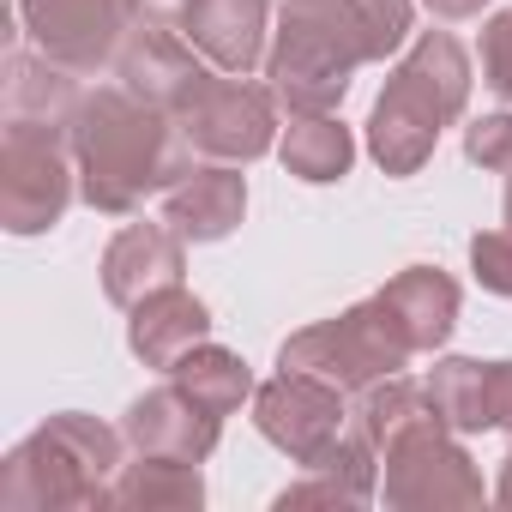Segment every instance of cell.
Segmentation results:
<instances>
[{
	"label": "cell",
	"instance_id": "obj_1",
	"mask_svg": "<svg viewBox=\"0 0 512 512\" xmlns=\"http://www.w3.org/2000/svg\"><path fill=\"white\" fill-rule=\"evenodd\" d=\"M416 0H284L272 25L266 85L284 115H332L368 61L410 49Z\"/></svg>",
	"mask_w": 512,
	"mask_h": 512
},
{
	"label": "cell",
	"instance_id": "obj_2",
	"mask_svg": "<svg viewBox=\"0 0 512 512\" xmlns=\"http://www.w3.org/2000/svg\"><path fill=\"white\" fill-rule=\"evenodd\" d=\"M67 145L79 169V199L103 217H133L151 193H169V181L193 163L181 121L133 97L121 79L79 97Z\"/></svg>",
	"mask_w": 512,
	"mask_h": 512
},
{
	"label": "cell",
	"instance_id": "obj_3",
	"mask_svg": "<svg viewBox=\"0 0 512 512\" xmlns=\"http://www.w3.org/2000/svg\"><path fill=\"white\" fill-rule=\"evenodd\" d=\"M470 103V55L452 31H422L386 73L374 109H368V157L386 175H416L440 133Z\"/></svg>",
	"mask_w": 512,
	"mask_h": 512
},
{
	"label": "cell",
	"instance_id": "obj_4",
	"mask_svg": "<svg viewBox=\"0 0 512 512\" xmlns=\"http://www.w3.org/2000/svg\"><path fill=\"white\" fill-rule=\"evenodd\" d=\"M121 452V428L85 410H55L0 464V512H97L109 506L115 470L127 464Z\"/></svg>",
	"mask_w": 512,
	"mask_h": 512
},
{
	"label": "cell",
	"instance_id": "obj_5",
	"mask_svg": "<svg viewBox=\"0 0 512 512\" xmlns=\"http://www.w3.org/2000/svg\"><path fill=\"white\" fill-rule=\"evenodd\" d=\"M410 356H416V350H410L404 332L392 326L386 302L368 296V302H356V308H344V314H332V320L302 326L296 338H284L278 368L314 374V380H326V386H338V392L356 398V392H368L374 380L404 374Z\"/></svg>",
	"mask_w": 512,
	"mask_h": 512
},
{
	"label": "cell",
	"instance_id": "obj_6",
	"mask_svg": "<svg viewBox=\"0 0 512 512\" xmlns=\"http://www.w3.org/2000/svg\"><path fill=\"white\" fill-rule=\"evenodd\" d=\"M73 193H79V169L61 127L0 121V223L13 235H43L67 217Z\"/></svg>",
	"mask_w": 512,
	"mask_h": 512
},
{
	"label": "cell",
	"instance_id": "obj_7",
	"mask_svg": "<svg viewBox=\"0 0 512 512\" xmlns=\"http://www.w3.org/2000/svg\"><path fill=\"white\" fill-rule=\"evenodd\" d=\"M380 494L398 512L482 506V470L464 452V434H452L440 416H428L380 452Z\"/></svg>",
	"mask_w": 512,
	"mask_h": 512
},
{
	"label": "cell",
	"instance_id": "obj_8",
	"mask_svg": "<svg viewBox=\"0 0 512 512\" xmlns=\"http://www.w3.org/2000/svg\"><path fill=\"white\" fill-rule=\"evenodd\" d=\"M278 97L272 85H253L247 73H211L193 103L175 115L193 157L211 163H260L266 151H278Z\"/></svg>",
	"mask_w": 512,
	"mask_h": 512
},
{
	"label": "cell",
	"instance_id": "obj_9",
	"mask_svg": "<svg viewBox=\"0 0 512 512\" xmlns=\"http://www.w3.org/2000/svg\"><path fill=\"white\" fill-rule=\"evenodd\" d=\"M151 13V0H19V19L31 49H43L49 61L85 73L115 67L127 31Z\"/></svg>",
	"mask_w": 512,
	"mask_h": 512
},
{
	"label": "cell",
	"instance_id": "obj_10",
	"mask_svg": "<svg viewBox=\"0 0 512 512\" xmlns=\"http://www.w3.org/2000/svg\"><path fill=\"white\" fill-rule=\"evenodd\" d=\"M253 428H260L290 464H314L320 452H332L350 434V392L278 368L266 386H253Z\"/></svg>",
	"mask_w": 512,
	"mask_h": 512
},
{
	"label": "cell",
	"instance_id": "obj_11",
	"mask_svg": "<svg viewBox=\"0 0 512 512\" xmlns=\"http://www.w3.org/2000/svg\"><path fill=\"white\" fill-rule=\"evenodd\" d=\"M211 73H217V67L181 37V25H175L169 13H145V19L127 31L121 55H115V79H121L133 97H145V103H157V109H169V115H181V109L193 103V91H199Z\"/></svg>",
	"mask_w": 512,
	"mask_h": 512
},
{
	"label": "cell",
	"instance_id": "obj_12",
	"mask_svg": "<svg viewBox=\"0 0 512 512\" xmlns=\"http://www.w3.org/2000/svg\"><path fill=\"white\" fill-rule=\"evenodd\" d=\"M121 434H127L133 452H163V458H193V464H205V458L217 452V440H223V416L205 410L187 386L163 380V386H151V392H139V398L127 404Z\"/></svg>",
	"mask_w": 512,
	"mask_h": 512
},
{
	"label": "cell",
	"instance_id": "obj_13",
	"mask_svg": "<svg viewBox=\"0 0 512 512\" xmlns=\"http://www.w3.org/2000/svg\"><path fill=\"white\" fill-rule=\"evenodd\" d=\"M181 37L217 67V73H253L272 55V7L266 0H187L175 13Z\"/></svg>",
	"mask_w": 512,
	"mask_h": 512
},
{
	"label": "cell",
	"instance_id": "obj_14",
	"mask_svg": "<svg viewBox=\"0 0 512 512\" xmlns=\"http://www.w3.org/2000/svg\"><path fill=\"white\" fill-rule=\"evenodd\" d=\"M241 217H247V175H241V163H211V157L187 163L169 181V193H163V223L181 241H193V247L229 241L241 229Z\"/></svg>",
	"mask_w": 512,
	"mask_h": 512
},
{
	"label": "cell",
	"instance_id": "obj_15",
	"mask_svg": "<svg viewBox=\"0 0 512 512\" xmlns=\"http://www.w3.org/2000/svg\"><path fill=\"white\" fill-rule=\"evenodd\" d=\"M187 272V241L169 223H127L103 247V296L115 308H139L157 290H175Z\"/></svg>",
	"mask_w": 512,
	"mask_h": 512
},
{
	"label": "cell",
	"instance_id": "obj_16",
	"mask_svg": "<svg viewBox=\"0 0 512 512\" xmlns=\"http://www.w3.org/2000/svg\"><path fill=\"white\" fill-rule=\"evenodd\" d=\"M79 73L49 61L43 49H7V61H0V121H19V127H73L79 115Z\"/></svg>",
	"mask_w": 512,
	"mask_h": 512
},
{
	"label": "cell",
	"instance_id": "obj_17",
	"mask_svg": "<svg viewBox=\"0 0 512 512\" xmlns=\"http://www.w3.org/2000/svg\"><path fill=\"white\" fill-rule=\"evenodd\" d=\"M380 302H386V314H392V326L404 332V344L416 350V356H434L446 338H452V326H458V284L440 272V266H404L386 290H374Z\"/></svg>",
	"mask_w": 512,
	"mask_h": 512
},
{
	"label": "cell",
	"instance_id": "obj_18",
	"mask_svg": "<svg viewBox=\"0 0 512 512\" xmlns=\"http://www.w3.org/2000/svg\"><path fill=\"white\" fill-rule=\"evenodd\" d=\"M380 494V452L350 428L332 452H320L314 464H302V476L272 500L278 512L290 506H368Z\"/></svg>",
	"mask_w": 512,
	"mask_h": 512
},
{
	"label": "cell",
	"instance_id": "obj_19",
	"mask_svg": "<svg viewBox=\"0 0 512 512\" xmlns=\"http://www.w3.org/2000/svg\"><path fill=\"white\" fill-rule=\"evenodd\" d=\"M133 320H127V344H133V356L145 362V368H175L193 344H205L211 338V308L193 296V290H157V296H145L139 308H127Z\"/></svg>",
	"mask_w": 512,
	"mask_h": 512
},
{
	"label": "cell",
	"instance_id": "obj_20",
	"mask_svg": "<svg viewBox=\"0 0 512 512\" xmlns=\"http://www.w3.org/2000/svg\"><path fill=\"white\" fill-rule=\"evenodd\" d=\"M109 506H121V512H199L205 506V470L193 458L133 452L115 470Z\"/></svg>",
	"mask_w": 512,
	"mask_h": 512
},
{
	"label": "cell",
	"instance_id": "obj_21",
	"mask_svg": "<svg viewBox=\"0 0 512 512\" xmlns=\"http://www.w3.org/2000/svg\"><path fill=\"white\" fill-rule=\"evenodd\" d=\"M278 157H284V169H290L296 181L332 187V181L350 175L356 139H350V127L338 121V109H332V115H290V127H284V139H278Z\"/></svg>",
	"mask_w": 512,
	"mask_h": 512
},
{
	"label": "cell",
	"instance_id": "obj_22",
	"mask_svg": "<svg viewBox=\"0 0 512 512\" xmlns=\"http://www.w3.org/2000/svg\"><path fill=\"white\" fill-rule=\"evenodd\" d=\"M169 380L175 386H187L205 410H217V416H235L247 398H253V368L235 356V350H223V344H193L175 368H169Z\"/></svg>",
	"mask_w": 512,
	"mask_h": 512
},
{
	"label": "cell",
	"instance_id": "obj_23",
	"mask_svg": "<svg viewBox=\"0 0 512 512\" xmlns=\"http://www.w3.org/2000/svg\"><path fill=\"white\" fill-rule=\"evenodd\" d=\"M422 386H428V398H434V410L452 434H488L494 428V416H488V362L440 356Z\"/></svg>",
	"mask_w": 512,
	"mask_h": 512
},
{
	"label": "cell",
	"instance_id": "obj_24",
	"mask_svg": "<svg viewBox=\"0 0 512 512\" xmlns=\"http://www.w3.org/2000/svg\"><path fill=\"white\" fill-rule=\"evenodd\" d=\"M470 272L488 296H506L512 302V229H476L470 235Z\"/></svg>",
	"mask_w": 512,
	"mask_h": 512
},
{
	"label": "cell",
	"instance_id": "obj_25",
	"mask_svg": "<svg viewBox=\"0 0 512 512\" xmlns=\"http://www.w3.org/2000/svg\"><path fill=\"white\" fill-rule=\"evenodd\" d=\"M464 157L494 169V175H506L512 169V109H494V115L470 121L464 127Z\"/></svg>",
	"mask_w": 512,
	"mask_h": 512
},
{
	"label": "cell",
	"instance_id": "obj_26",
	"mask_svg": "<svg viewBox=\"0 0 512 512\" xmlns=\"http://www.w3.org/2000/svg\"><path fill=\"white\" fill-rule=\"evenodd\" d=\"M482 79H488V91L512 109V7H500V13L482 25Z\"/></svg>",
	"mask_w": 512,
	"mask_h": 512
},
{
	"label": "cell",
	"instance_id": "obj_27",
	"mask_svg": "<svg viewBox=\"0 0 512 512\" xmlns=\"http://www.w3.org/2000/svg\"><path fill=\"white\" fill-rule=\"evenodd\" d=\"M488 416L512 434V362H488Z\"/></svg>",
	"mask_w": 512,
	"mask_h": 512
},
{
	"label": "cell",
	"instance_id": "obj_28",
	"mask_svg": "<svg viewBox=\"0 0 512 512\" xmlns=\"http://www.w3.org/2000/svg\"><path fill=\"white\" fill-rule=\"evenodd\" d=\"M422 7H428L434 19H476L488 0H422Z\"/></svg>",
	"mask_w": 512,
	"mask_h": 512
},
{
	"label": "cell",
	"instance_id": "obj_29",
	"mask_svg": "<svg viewBox=\"0 0 512 512\" xmlns=\"http://www.w3.org/2000/svg\"><path fill=\"white\" fill-rule=\"evenodd\" d=\"M494 500H500V506H512V452L500 458V482H494Z\"/></svg>",
	"mask_w": 512,
	"mask_h": 512
},
{
	"label": "cell",
	"instance_id": "obj_30",
	"mask_svg": "<svg viewBox=\"0 0 512 512\" xmlns=\"http://www.w3.org/2000/svg\"><path fill=\"white\" fill-rule=\"evenodd\" d=\"M181 7H187V0H151V13H169V19H175Z\"/></svg>",
	"mask_w": 512,
	"mask_h": 512
}]
</instances>
